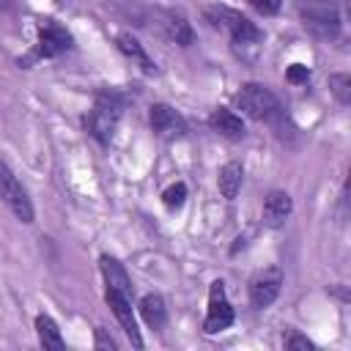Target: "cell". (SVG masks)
Listing matches in <instances>:
<instances>
[{"mask_svg": "<svg viewBox=\"0 0 351 351\" xmlns=\"http://www.w3.org/2000/svg\"><path fill=\"white\" fill-rule=\"evenodd\" d=\"M343 0H293L302 25L318 38H337L343 30Z\"/></svg>", "mask_w": 351, "mask_h": 351, "instance_id": "obj_1", "label": "cell"}, {"mask_svg": "<svg viewBox=\"0 0 351 351\" xmlns=\"http://www.w3.org/2000/svg\"><path fill=\"white\" fill-rule=\"evenodd\" d=\"M206 22L217 30H222L236 47L244 44H258L263 38V33L255 27V22H250L241 11H233L228 5H208L206 8Z\"/></svg>", "mask_w": 351, "mask_h": 351, "instance_id": "obj_2", "label": "cell"}, {"mask_svg": "<svg viewBox=\"0 0 351 351\" xmlns=\"http://www.w3.org/2000/svg\"><path fill=\"white\" fill-rule=\"evenodd\" d=\"M118 121H121V101H118V96H115V93H101V96L96 99L93 110L88 112L85 126H88V132H90L101 145H107V143L112 140L115 129H118Z\"/></svg>", "mask_w": 351, "mask_h": 351, "instance_id": "obj_3", "label": "cell"}, {"mask_svg": "<svg viewBox=\"0 0 351 351\" xmlns=\"http://www.w3.org/2000/svg\"><path fill=\"white\" fill-rule=\"evenodd\" d=\"M236 104L244 115L255 118V121H271L274 115H280V101L277 96L261 85V82H247L241 85V90L236 93Z\"/></svg>", "mask_w": 351, "mask_h": 351, "instance_id": "obj_4", "label": "cell"}, {"mask_svg": "<svg viewBox=\"0 0 351 351\" xmlns=\"http://www.w3.org/2000/svg\"><path fill=\"white\" fill-rule=\"evenodd\" d=\"M0 200L11 208V214L19 222H33V203L27 197V189L3 159H0Z\"/></svg>", "mask_w": 351, "mask_h": 351, "instance_id": "obj_5", "label": "cell"}, {"mask_svg": "<svg viewBox=\"0 0 351 351\" xmlns=\"http://www.w3.org/2000/svg\"><path fill=\"white\" fill-rule=\"evenodd\" d=\"M71 44H74L71 33H69L63 25H58L55 19H47V22L41 25V30H38V41H36V49H33V58H30V60L58 58L60 52L71 49Z\"/></svg>", "mask_w": 351, "mask_h": 351, "instance_id": "obj_6", "label": "cell"}, {"mask_svg": "<svg viewBox=\"0 0 351 351\" xmlns=\"http://www.w3.org/2000/svg\"><path fill=\"white\" fill-rule=\"evenodd\" d=\"M280 288H282V269L280 266L258 269L250 277V302H252V307H269L280 296Z\"/></svg>", "mask_w": 351, "mask_h": 351, "instance_id": "obj_7", "label": "cell"}, {"mask_svg": "<svg viewBox=\"0 0 351 351\" xmlns=\"http://www.w3.org/2000/svg\"><path fill=\"white\" fill-rule=\"evenodd\" d=\"M233 324V307L225 296V282L222 280H214L211 288H208V310H206V321H203V329L206 332H222Z\"/></svg>", "mask_w": 351, "mask_h": 351, "instance_id": "obj_8", "label": "cell"}, {"mask_svg": "<svg viewBox=\"0 0 351 351\" xmlns=\"http://www.w3.org/2000/svg\"><path fill=\"white\" fill-rule=\"evenodd\" d=\"M148 121H151V129L159 134V137H165V140H178V137H184L186 134V121H184V115L178 112V110H173L170 104H151V110H148Z\"/></svg>", "mask_w": 351, "mask_h": 351, "instance_id": "obj_9", "label": "cell"}, {"mask_svg": "<svg viewBox=\"0 0 351 351\" xmlns=\"http://www.w3.org/2000/svg\"><path fill=\"white\" fill-rule=\"evenodd\" d=\"M154 25H156V30H159L165 38L181 44V47H189V44L195 41V33H192L186 16H181L178 11L156 8V11H154Z\"/></svg>", "mask_w": 351, "mask_h": 351, "instance_id": "obj_10", "label": "cell"}, {"mask_svg": "<svg viewBox=\"0 0 351 351\" xmlns=\"http://www.w3.org/2000/svg\"><path fill=\"white\" fill-rule=\"evenodd\" d=\"M104 296H107V304H110L112 315L118 318L121 329H123L126 337L132 340V346H134V348H143V337H140V329H137V318H134V313H132V299H126V296H121V293H115V291H107Z\"/></svg>", "mask_w": 351, "mask_h": 351, "instance_id": "obj_11", "label": "cell"}, {"mask_svg": "<svg viewBox=\"0 0 351 351\" xmlns=\"http://www.w3.org/2000/svg\"><path fill=\"white\" fill-rule=\"evenodd\" d=\"M99 269H101V277H104V285L107 291H115L126 299H134V288H132V280L123 269V263L112 255H101L99 258Z\"/></svg>", "mask_w": 351, "mask_h": 351, "instance_id": "obj_12", "label": "cell"}, {"mask_svg": "<svg viewBox=\"0 0 351 351\" xmlns=\"http://www.w3.org/2000/svg\"><path fill=\"white\" fill-rule=\"evenodd\" d=\"M208 126H211L217 134L228 137V140H239V137H244V121H241L236 112L225 110V107H217V110L208 115Z\"/></svg>", "mask_w": 351, "mask_h": 351, "instance_id": "obj_13", "label": "cell"}, {"mask_svg": "<svg viewBox=\"0 0 351 351\" xmlns=\"http://www.w3.org/2000/svg\"><path fill=\"white\" fill-rule=\"evenodd\" d=\"M115 44H118V49L129 58V60H134L145 74H154L156 71V63L151 60V55L145 52V47L132 36V33H118V38H115Z\"/></svg>", "mask_w": 351, "mask_h": 351, "instance_id": "obj_14", "label": "cell"}, {"mask_svg": "<svg viewBox=\"0 0 351 351\" xmlns=\"http://www.w3.org/2000/svg\"><path fill=\"white\" fill-rule=\"evenodd\" d=\"M293 211V203H291V195L282 192V189H274L266 195V203H263V217L269 225H282V219Z\"/></svg>", "mask_w": 351, "mask_h": 351, "instance_id": "obj_15", "label": "cell"}, {"mask_svg": "<svg viewBox=\"0 0 351 351\" xmlns=\"http://www.w3.org/2000/svg\"><path fill=\"white\" fill-rule=\"evenodd\" d=\"M241 181H244V167L239 162H228L219 167V176H217V186L222 192L225 200H236L239 189H241Z\"/></svg>", "mask_w": 351, "mask_h": 351, "instance_id": "obj_16", "label": "cell"}, {"mask_svg": "<svg viewBox=\"0 0 351 351\" xmlns=\"http://www.w3.org/2000/svg\"><path fill=\"white\" fill-rule=\"evenodd\" d=\"M140 315L143 321L151 326V329H162L165 321H167V307H165V299L159 293H145L140 299Z\"/></svg>", "mask_w": 351, "mask_h": 351, "instance_id": "obj_17", "label": "cell"}, {"mask_svg": "<svg viewBox=\"0 0 351 351\" xmlns=\"http://www.w3.org/2000/svg\"><path fill=\"white\" fill-rule=\"evenodd\" d=\"M36 335H38V343H41L44 348H52V351H63V348H66V340H63L58 324H55L47 313L36 315Z\"/></svg>", "mask_w": 351, "mask_h": 351, "instance_id": "obj_18", "label": "cell"}, {"mask_svg": "<svg viewBox=\"0 0 351 351\" xmlns=\"http://www.w3.org/2000/svg\"><path fill=\"white\" fill-rule=\"evenodd\" d=\"M329 90L335 93V99L340 104H348L351 101V77L348 74H332L329 77Z\"/></svg>", "mask_w": 351, "mask_h": 351, "instance_id": "obj_19", "label": "cell"}, {"mask_svg": "<svg viewBox=\"0 0 351 351\" xmlns=\"http://www.w3.org/2000/svg\"><path fill=\"white\" fill-rule=\"evenodd\" d=\"M184 197H186V184H184V181H176V184H170V186L162 192V203H165L170 211H173V208H181Z\"/></svg>", "mask_w": 351, "mask_h": 351, "instance_id": "obj_20", "label": "cell"}, {"mask_svg": "<svg viewBox=\"0 0 351 351\" xmlns=\"http://www.w3.org/2000/svg\"><path fill=\"white\" fill-rule=\"evenodd\" d=\"M285 80H288L291 85H302V82L310 80V69H307L304 63H291L288 71H285Z\"/></svg>", "mask_w": 351, "mask_h": 351, "instance_id": "obj_21", "label": "cell"}, {"mask_svg": "<svg viewBox=\"0 0 351 351\" xmlns=\"http://www.w3.org/2000/svg\"><path fill=\"white\" fill-rule=\"evenodd\" d=\"M285 348H304V351H313L315 346H313L304 335H296V332H293V335H288V337H285Z\"/></svg>", "mask_w": 351, "mask_h": 351, "instance_id": "obj_22", "label": "cell"}, {"mask_svg": "<svg viewBox=\"0 0 351 351\" xmlns=\"http://www.w3.org/2000/svg\"><path fill=\"white\" fill-rule=\"evenodd\" d=\"M261 14H277L280 11V5H282V0H250Z\"/></svg>", "mask_w": 351, "mask_h": 351, "instance_id": "obj_23", "label": "cell"}, {"mask_svg": "<svg viewBox=\"0 0 351 351\" xmlns=\"http://www.w3.org/2000/svg\"><path fill=\"white\" fill-rule=\"evenodd\" d=\"M93 346H96V348H110V351L118 348V343H115L112 337H107L104 329H96V343H93Z\"/></svg>", "mask_w": 351, "mask_h": 351, "instance_id": "obj_24", "label": "cell"}, {"mask_svg": "<svg viewBox=\"0 0 351 351\" xmlns=\"http://www.w3.org/2000/svg\"><path fill=\"white\" fill-rule=\"evenodd\" d=\"M3 8H8V0H0V11H3Z\"/></svg>", "mask_w": 351, "mask_h": 351, "instance_id": "obj_25", "label": "cell"}]
</instances>
